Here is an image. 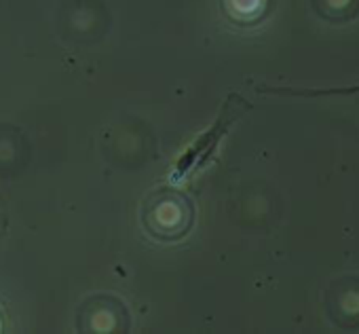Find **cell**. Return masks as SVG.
Segmentation results:
<instances>
[{
	"label": "cell",
	"instance_id": "cell-1",
	"mask_svg": "<svg viewBox=\"0 0 359 334\" xmlns=\"http://www.w3.org/2000/svg\"><path fill=\"white\" fill-rule=\"evenodd\" d=\"M252 110V104L241 98L239 93H229L222 108H220V114L216 116V121L205 129L201 131L189 146L187 150L177 156L173 170H171V176L169 180L173 185H180L189 180L193 174H197L201 167H205L218 152L222 140L226 138V133L233 129V125L245 114Z\"/></svg>",
	"mask_w": 359,
	"mask_h": 334
},
{
	"label": "cell",
	"instance_id": "cell-2",
	"mask_svg": "<svg viewBox=\"0 0 359 334\" xmlns=\"http://www.w3.org/2000/svg\"><path fill=\"white\" fill-rule=\"evenodd\" d=\"M260 93H275V95H290V98H342L359 93L357 85L346 87H317V89H292V87H260Z\"/></svg>",
	"mask_w": 359,
	"mask_h": 334
}]
</instances>
